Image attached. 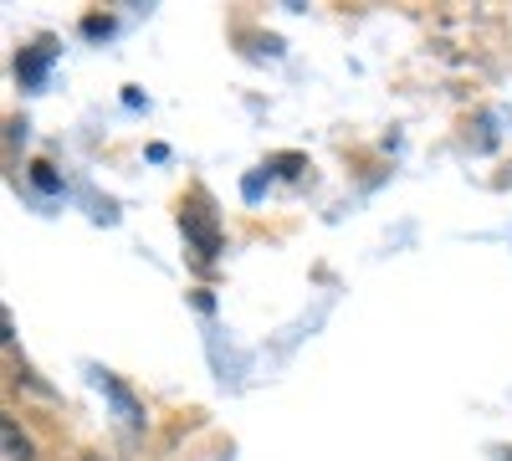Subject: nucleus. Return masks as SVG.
<instances>
[{"instance_id": "nucleus-1", "label": "nucleus", "mask_w": 512, "mask_h": 461, "mask_svg": "<svg viewBox=\"0 0 512 461\" xmlns=\"http://www.w3.org/2000/svg\"><path fill=\"white\" fill-rule=\"evenodd\" d=\"M180 231L195 241V251H200V262H210L221 251V221H216V211H210V205L195 195L185 211H180Z\"/></svg>"}, {"instance_id": "nucleus-2", "label": "nucleus", "mask_w": 512, "mask_h": 461, "mask_svg": "<svg viewBox=\"0 0 512 461\" xmlns=\"http://www.w3.org/2000/svg\"><path fill=\"white\" fill-rule=\"evenodd\" d=\"M52 57H57V47H52V41H41V47L21 52V57H16V77L26 82V88H41V77H47Z\"/></svg>"}, {"instance_id": "nucleus-3", "label": "nucleus", "mask_w": 512, "mask_h": 461, "mask_svg": "<svg viewBox=\"0 0 512 461\" xmlns=\"http://www.w3.org/2000/svg\"><path fill=\"white\" fill-rule=\"evenodd\" d=\"M6 451H11V461H31V441L16 431V421L6 415Z\"/></svg>"}, {"instance_id": "nucleus-4", "label": "nucleus", "mask_w": 512, "mask_h": 461, "mask_svg": "<svg viewBox=\"0 0 512 461\" xmlns=\"http://www.w3.org/2000/svg\"><path fill=\"white\" fill-rule=\"evenodd\" d=\"M31 180H36V190H57V175H52V164H31Z\"/></svg>"}]
</instances>
